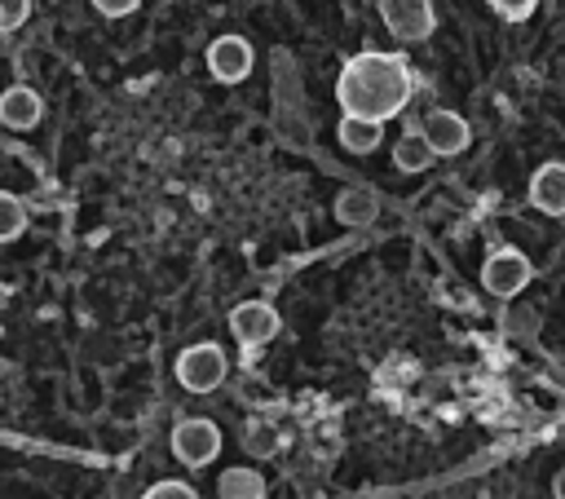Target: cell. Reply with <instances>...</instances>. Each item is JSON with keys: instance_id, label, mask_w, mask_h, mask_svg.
<instances>
[{"instance_id": "cell-1", "label": "cell", "mask_w": 565, "mask_h": 499, "mask_svg": "<svg viewBox=\"0 0 565 499\" xmlns=\"http://www.w3.org/2000/svg\"><path fill=\"white\" fill-rule=\"evenodd\" d=\"M411 88H415V75L406 66V57L402 53H375V49L349 57L340 79H335L340 106L349 115H366V119H380V124L393 119L406 106Z\"/></svg>"}, {"instance_id": "cell-2", "label": "cell", "mask_w": 565, "mask_h": 499, "mask_svg": "<svg viewBox=\"0 0 565 499\" xmlns=\"http://www.w3.org/2000/svg\"><path fill=\"white\" fill-rule=\"evenodd\" d=\"M225 353H221V344H212V340H203V344H190V349H181V358H177V380L190 389V393H212L221 380H225Z\"/></svg>"}, {"instance_id": "cell-3", "label": "cell", "mask_w": 565, "mask_h": 499, "mask_svg": "<svg viewBox=\"0 0 565 499\" xmlns=\"http://www.w3.org/2000/svg\"><path fill=\"white\" fill-rule=\"evenodd\" d=\"M172 455H177L181 464H190V468L212 464V459L221 455V428H216L212 420H203V415L181 420V424L172 428Z\"/></svg>"}, {"instance_id": "cell-4", "label": "cell", "mask_w": 565, "mask_h": 499, "mask_svg": "<svg viewBox=\"0 0 565 499\" xmlns=\"http://www.w3.org/2000/svg\"><path fill=\"white\" fill-rule=\"evenodd\" d=\"M230 331L243 349H256V344H269L282 331V318L269 300H243V305L230 309Z\"/></svg>"}, {"instance_id": "cell-5", "label": "cell", "mask_w": 565, "mask_h": 499, "mask_svg": "<svg viewBox=\"0 0 565 499\" xmlns=\"http://www.w3.org/2000/svg\"><path fill=\"white\" fill-rule=\"evenodd\" d=\"M530 261L516 252V247H494L490 256H486V265H481V287L490 291V296H516L525 283H530Z\"/></svg>"}, {"instance_id": "cell-6", "label": "cell", "mask_w": 565, "mask_h": 499, "mask_svg": "<svg viewBox=\"0 0 565 499\" xmlns=\"http://www.w3.org/2000/svg\"><path fill=\"white\" fill-rule=\"evenodd\" d=\"M252 62H256V53H252V44H247L243 35H216V40L207 44V71H212V79H221V84L247 79V75H252Z\"/></svg>"}, {"instance_id": "cell-7", "label": "cell", "mask_w": 565, "mask_h": 499, "mask_svg": "<svg viewBox=\"0 0 565 499\" xmlns=\"http://www.w3.org/2000/svg\"><path fill=\"white\" fill-rule=\"evenodd\" d=\"M380 18L397 40H424L433 31V0H380Z\"/></svg>"}, {"instance_id": "cell-8", "label": "cell", "mask_w": 565, "mask_h": 499, "mask_svg": "<svg viewBox=\"0 0 565 499\" xmlns=\"http://www.w3.org/2000/svg\"><path fill=\"white\" fill-rule=\"evenodd\" d=\"M419 132H424V141H428L433 155H459V150L472 141L468 124H463L455 110H433V115L419 124Z\"/></svg>"}, {"instance_id": "cell-9", "label": "cell", "mask_w": 565, "mask_h": 499, "mask_svg": "<svg viewBox=\"0 0 565 499\" xmlns=\"http://www.w3.org/2000/svg\"><path fill=\"white\" fill-rule=\"evenodd\" d=\"M40 115H44V102H40L35 88L13 84V88L0 93V124H4V128H18V132H22V128H35Z\"/></svg>"}, {"instance_id": "cell-10", "label": "cell", "mask_w": 565, "mask_h": 499, "mask_svg": "<svg viewBox=\"0 0 565 499\" xmlns=\"http://www.w3.org/2000/svg\"><path fill=\"white\" fill-rule=\"evenodd\" d=\"M530 203L547 216H565V163H543L530 181Z\"/></svg>"}, {"instance_id": "cell-11", "label": "cell", "mask_w": 565, "mask_h": 499, "mask_svg": "<svg viewBox=\"0 0 565 499\" xmlns=\"http://www.w3.org/2000/svg\"><path fill=\"white\" fill-rule=\"evenodd\" d=\"M335 216H340L344 225H371V221L380 216V199H375L366 185H349V190H340V199H335Z\"/></svg>"}, {"instance_id": "cell-12", "label": "cell", "mask_w": 565, "mask_h": 499, "mask_svg": "<svg viewBox=\"0 0 565 499\" xmlns=\"http://www.w3.org/2000/svg\"><path fill=\"white\" fill-rule=\"evenodd\" d=\"M380 132H384L380 119L349 115V110H344V119H340V141H344V150H353V155H371V150L380 146Z\"/></svg>"}, {"instance_id": "cell-13", "label": "cell", "mask_w": 565, "mask_h": 499, "mask_svg": "<svg viewBox=\"0 0 565 499\" xmlns=\"http://www.w3.org/2000/svg\"><path fill=\"white\" fill-rule=\"evenodd\" d=\"M433 150H428V141H424V132L419 128H411L406 137H397V146H393V168L397 172H424V168H433Z\"/></svg>"}, {"instance_id": "cell-14", "label": "cell", "mask_w": 565, "mask_h": 499, "mask_svg": "<svg viewBox=\"0 0 565 499\" xmlns=\"http://www.w3.org/2000/svg\"><path fill=\"white\" fill-rule=\"evenodd\" d=\"M216 490H221L225 499H260V495H265V477L252 473V468H225V473L216 477Z\"/></svg>"}, {"instance_id": "cell-15", "label": "cell", "mask_w": 565, "mask_h": 499, "mask_svg": "<svg viewBox=\"0 0 565 499\" xmlns=\"http://www.w3.org/2000/svg\"><path fill=\"white\" fill-rule=\"evenodd\" d=\"M22 230H26V208H22V199L9 194V190H0V243L18 238Z\"/></svg>"}, {"instance_id": "cell-16", "label": "cell", "mask_w": 565, "mask_h": 499, "mask_svg": "<svg viewBox=\"0 0 565 499\" xmlns=\"http://www.w3.org/2000/svg\"><path fill=\"white\" fill-rule=\"evenodd\" d=\"M243 446H247L252 455H274V450H278V433H274L269 424H247V428H243Z\"/></svg>"}, {"instance_id": "cell-17", "label": "cell", "mask_w": 565, "mask_h": 499, "mask_svg": "<svg viewBox=\"0 0 565 499\" xmlns=\"http://www.w3.org/2000/svg\"><path fill=\"white\" fill-rule=\"evenodd\" d=\"M146 499H194V486H185L177 477H163V481L146 486Z\"/></svg>"}, {"instance_id": "cell-18", "label": "cell", "mask_w": 565, "mask_h": 499, "mask_svg": "<svg viewBox=\"0 0 565 499\" xmlns=\"http://www.w3.org/2000/svg\"><path fill=\"white\" fill-rule=\"evenodd\" d=\"M31 18V0H0V31H18Z\"/></svg>"}, {"instance_id": "cell-19", "label": "cell", "mask_w": 565, "mask_h": 499, "mask_svg": "<svg viewBox=\"0 0 565 499\" xmlns=\"http://www.w3.org/2000/svg\"><path fill=\"white\" fill-rule=\"evenodd\" d=\"M490 4H494L508 22H521V18H530V13H534V4H539V0H490Z\"/></svg>"}, {"instance_id": "cell-20", "label": "cell", "mask_w": 565, "mask_h": 499, "mask_svg": "<svg viewBox=\"0 0 565 499\" xmlns=\"http://www.w3.org/2000/svg\"><path fill=\"white\" fill-rule=\"evenodd\" d=\"M141 0H93V9L97 13H106V18H124V13H132Z\"/></svg>"}, {"instance_id": "cell-21", "label": "cell", "mask_w": 565, "mask_h": 499, "mask_svg": "<svg viewBox=\"0 0 565 499\" xmlns=\"http://www.w3.org/2000/svg\"><path fill=\"white\" fill-rule=\"evenodd\" d=\"M552 495H561V499H565V468L556 473V481H552Z\"/></svg>"}]
</instances>
